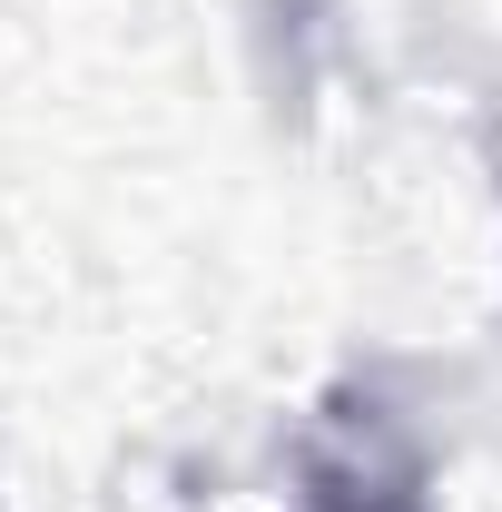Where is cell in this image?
<instances>
[{
	"label": "cell",
	"instance_id": "cell-1",
	"mask_svg": "<svg viewBox=\"0 0 502 512\" xmlns=\"http://www.w3.org/2000/svg\"><path fill=\"white\" fill-rule=\"evenodd\" d=\"M306 512H424V463L375 414L335 404V424H325V444L306 463Z\"/></svg>",
	"mask_w": 502,
	"mask_h": 512
}]
</instances>
